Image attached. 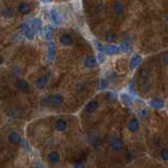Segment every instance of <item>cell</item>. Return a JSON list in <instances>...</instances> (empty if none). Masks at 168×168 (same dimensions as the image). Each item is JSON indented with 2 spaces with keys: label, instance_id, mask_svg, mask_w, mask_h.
Listing matches in <instances>:
<instances>
[{
  "label": "cell",
  "instance_id": "2",
  "mask_svg": "<svg viewBox=\"0 0 168 168\" xmlns=\"http://www.w3.org/2000/svg\"><path fill=\"white\" fill-rule=\"evenodd\" d=\"M21 30H22L23 34L25 35V37L27 39H33L35 37V30L30 25V23L27 22H23L21 24Z\"/></svg>",
  "mask_w": 168,
  "mask_h": 168
},
{
  "label": "cell",
  "instance_id": "8",
  "mask_svg": "<svg viewBox=\"0 0 168 168\" xmlns=\"http://www.w3.org/2000/svg\"><path fill=\"white\" fill-rule=\"evenodd\" d=\"M16 86H17L18 89L22 90V92H29L30 89V85L25 80L18 79L17 81H16Z\"/></svg>",
  "mask_w": 168,
  "mask_h": 168
},
{
  "label": "cell",
  "instance_id": "18",
  "mask_svg": "<svg viewBox=\"0 0 168 168\" xmlns=\"http://www.w3.org/2000/svg\"><path fill=\"white\" fill-rule=\"evenodd\" d=\"M96 63H97V60L95 59L93 57H90V58H87L86 60L84 61V64H85V66H87V67H93V66H95L96 65Z\"/></svg>",
  "mask_w": 168,
  "mask_h": 168
},
{
  "label": "cell",
  "instance_id": "12",
  "mask_svg": "<svg viewBox=\"0 0 168 168\" xmlns=\"http://www.w3.org/2000/svg\"><path fill=\"white\" fill-rule=\"evenodd\" d=\"M60 42H61L63 45H70L73 43V38L67 34H63L61 35V37H60Z\"/></svg>",
  "mask_w": 168,
  "mask_h": 168
},
{
  "label": "cell",
  "instance_id": "11",
  "mask_svg": "<svg viewBox=\"0 0 168 168\" xmlns=\"http://www.w3.org/2000/svg\"><path fill=\"white\" fill-rule=\"evenodd\" d=\"M48 81V75H44V76H41L39 79L37 80L36 82V85H37L38 89H44L46 83Z\"/></svg>",
  "mask_w": 168,
  "mask_h": 168
},
{
  "label": "cell",
  "instance_id": "5",
  "mask_svg": "<svg viewBox=\"0 0 168 168\" xmlns=\"http://www.w3.org/2000/svg\"><path fill=\"white\" fill-rule=\"evenodd\" d=\"M127 128L129 129V131H131V133H136V131L139 130V128H140L139 121H138L136 118H131L127 123Z\"/></svg>",
  "mask_w": 168,
  "mask_h": 168
},
{
  "label": "cell",
  "instance_id": "22",
  "mask_svg": "<svg viewBox=\"0 0 168 168\" xmlns=\"http://www.w3.org/2000/svg\"><path fill=\"white\" fill-rule=\"evenodd\" d=\"M151 105H152L153 107H157V108H161L162 106H163V103H162V101L160 100H153L151 101Z\"/></svg>",
  "mask_w": 168,
  "mask_h": 168
},
{
  "label": "cell",
  "instance_id": "23",
  "mask_svg": "<svg viewBox=\"0 0 168 168\" xmlns=\"http://www.w3.org/2000/svg\"><path fill=\"white\" fill-rule=\"evenodd\" d=\"M75 168H85V166H84V164H83V163L79 162V163H77V164L75 165Z\"/></svg>",
  "mask_w": 168,
  "mask_h": 168
},
{
  "label": "cell",
  "instance_id": "24",
  "mask_svg": "<svg viewBox=\"0 0 168 168\" xmlns=\"http://www.w3.org/2000/svg\"><path fill=\"white\" fill-rule=\"evenodd\" d=\"M106 38H107V40H108V41H114V35H112V34H108L106 36Z\"/></svg>",
  "mask_w": 168,
  "mask_h": 168
},
{
  "label": "cell",
  "instance_id": "21",
  "mask_svg": "<svg viewBox=\"0 0 168 168\" xmlns=\"http://www.w3.org/2000/svg\"><path fill=\"white\" fill-rule=\"evenodd\" d=\"M140 61H141V58H140V57L134 58V59L131 60V62H130V67H131V68H134V66H137V65L140 63Z\"/></svg>",
  "mask_w": 168,
  "mask_h": 168
},
{
  "label": "cell",
  "instance_id": "27",
  "mask_svg": "<svg viewBox=\"0 0 168 168\" xmlns=\"http://www.w3.org/2000/svg\"><path fill=\"white\" fill-rule=\"evenodd\" d=\"M165 63H166V65L168 66V58H166V61H165Z\"/></svg>",
  "mask_w": 168,
  "mask_h": 168
},
{
  "label": "cell",
  "instance_id": "7",
  "mask_svg": "<svg viewBox=\"0 0 168 168\" xmlns=\"http://www.w3.org/2000/svg\"><path fill=\"white\" fill-rule=\"evenodd\" d=\"M55 129H56L57 131H64L67 129V122L65 120L63 119H59L56 121V123H55Z\"/></svg>",
  "mask_w": 168,
  "mask_h": 168
},
{
  "label": "cell",
  "instance_id": "14",
  "mask_svg": "<svg viewBox=\"0 0 168 168\" xmlns=\"http://www.w3.org/2000/svg\"><path fill=\"white\" fill-rule=\"evenodd\" d=\"M30 25H31L33 29L35 30V31H41V26H42V23H41V20L38 18H35L31 20V23H30Z\"/></svg>",
  "mask_w": 168,
  "mask_h": 168
},
{
  "label": "cell",
  "instance_id": "17",
  "mask_svg": "<svg viewBox=\"0 0 168 168\" xmlns=\"http://www.w3.org/2000/svg\"><path fill=\"white\" fill-rule=\"evenodd\" d=\"M103 51L107 54H117L119 52V48H117L115 45H108V46H104Z\"/></svg>",
  "mask_w": 168,
  "mask_h": 168
},
{
  "label": "cell",
  "instance_id": "16",
  "mask_svg": "<svg viewBox=\"0 0 168 168\" xmlns=\"http://www.w3.org/2000/svg\"><path fill=\"white\" fill-rule=\"evenodd\" d=\"M99 107V103L97 101H90L89 104L86 105V111L89 112H92L93 111H96Z\"/></svg>",
  "mask_w": 168,
  "mask_h": 168
},
{
  "label": "cell",
  "instance_id": "25",
  "mask_svg": "<svg viewBox=\"0 0 168 168\" xmlns=\"http://www.w3.org/2000/svg\"><path fill=\"white\" fill-rule=\"evenodd\" d=\"M104 87H105V81H104V80H103V81L101 82V89H103Z\"/></svg>",
  "mask_w": 168,
  "mask_h": 168
},
{
  "label": "cell",
  "instance_id": "1",
  "mask_svg": "<svg viewBox=\"0 0 168 168\" xmlns=\"http://www.w3.org/2000/svg\"><path fill=\"white\" fill-rule=\"evenodd\" d=\"M63 97L59 93H55V95H52L49 97L45 98L43 100L42 104L46 107H55V106H59L63 103Z\"/></svg>",
  "mask_w": 168,
  "mask_h": 168
},
{
  "label": "cell",
  "instance_id": "15",
  "mask_svg": "<svg viewBox=\"0 0 168 168\" xmlns=\"http://www.w3.org/2000/svg\"><path fill=\"white\" fill-rule=\"evenodd\" d=\"M48 58L51 60H53L55 58V55H56V49H55V44L53 42H49L48 43Z\"/></svg>",
  "mask_w": 168,
  "mask_h": 168
},
{
  "label": "cell",
  "instance_id": "26",
  "mask_svg": "<svg viewBox=\"0 0 168 168\" xmlns=\"http://www.w3.org/2000/svg\"><path fill=\"white\" fill-rule=\"evenodd\" d=\"M41 1H43V2H45V3H48V2H49V1H52V0H41Z\"/></svg>",
  "mask_w": 168,
  "mask_h": 168
},
{
  "label": "cell",
  "instance_id": "3",
  "mask_svg": "<svg viewBox=\"0 0 168 168\" xmlns=\"http://www.w3.org/2000/svg\"><path fill=\"white\" fill-rule=\"evenodd\" d=\"M111 147L112 150L115 151H119V150H122L123 147H124V143L121 139L117 137H112L111 139Z\"/></svg>",
  "mask_w": 168,
  "mask_h": 168
},
{
  "label": "cell",
  "instance_id": "28",
  "mask_svg": "<svg viewBox=\"0 0 168 168\" xmlns=\"http://www.w3.org/2000/svg\"><path fill=\"white\" fill-rule=\"evenodd\" d=\"M166 21L168 22V15H166Z\"/></svg>",
  "mask_w": 168,
  "mask_h": 168
},
{
  "label": "cell",
  "instance_id": "20",
  "mask_svg": "<svg viewBox=\"0 0 168 168\" xmlns=\"http://www.w3.org/2000/svg\"><path fill=\"white\" fill-rule=\"evenodd\" d=\"M160 158L163 160V161H168V149L167 148H164V149L161 150V152H160Z\"/></svg>",
  "mask_w": 168,
  "mask_h": 168
},
{
  "label": "cell",
  "instance_id": "6",
  "mask_svg": "<svg viewBox=\"0 0 168 168\" xmlns=\"http://www.w3.org/2000/svg\"><path fill=\"white\" fill-rule=\"evenodd\" d=\"M9 142L11 144H15L17 145L21 142V138L17 131H11L9 134Z\"/></svg>",
  "mask_w": 168,
  "mask_h": 168
},
{
  "label": "cell",
  "instance_id": "19",
  "mask_svg": "<svg viewBox=\"0 0 168 168\" xmlns=\"http://www.w3.org/2000/svg\"><path fill=\"white\" fill-rule=\"evenodd\" d=\"M45 38L48 40H51L52 39V36H53V27H52L51 25H48L45 27Z\"/></svg>",
  "mask_w": 168,
  "mask_h": 168
},
{
  "label": "cell",
  "instance_id": "10",
  "mask_svg": "<svg viewBox=\"0 0 168 168\" xmlns=\"http://www.w3.org/2000/svg\"><path fill=\"white\" fill-rule=\"evenodd\" d=\"M114 12L116 14V16H118V17L122 16L123 13H124V5L119 1L116 2L115 5H114Z\"/></svg>",
  "mask_w": 168,
  "mask_h": 168
},
{
  "label": "cell",
  "instance_id": "13",
  "mask_svg": "<svg viewBox=\"0 0 168 168\" xmlns=\"http://www.w3.org/2000/svg\"><path fill=\"white\" fill-rule=\"evenodd\" d=\"M18 10H19V12H20L21 14L26 15V14H29L30 12H31V7H30L27 3H25V2H22V3L19 4Z\"/></svg>",
  "mask_w": 168,
  "mask_h": 168
},
{
  "label": "cell",
  "instance_id": "4",
  "mask_svg": "<svg viewBox=\"0 0 168 168\" xmlns=\"http://www.w3.org/2000/svg\"><path fill=\"white\" fill-rule=\"evenodd\" d=\"M46 160L51 163H59L60 160H61V156L58 151H51L48 152V155L46 156Z\"/></svg>",
  "mask_w": 168,
  "mask_h": 168
},
{
  "label": "cell",
  "instance_id": "9",
  "mask_svg": "<svg viewBox=\"0 0 168 168\" xmlns=\"http://www.w3.org/2000/svg\"><path fill=\"white\" fill-rule=\"evenodd\" d=\"M51 18L56 24H61L62 22L61 16H60V14L57 10H51Z\"/></svg>",
  "mask_w": 168,
  "mask_h": 168
}]
</instances>
